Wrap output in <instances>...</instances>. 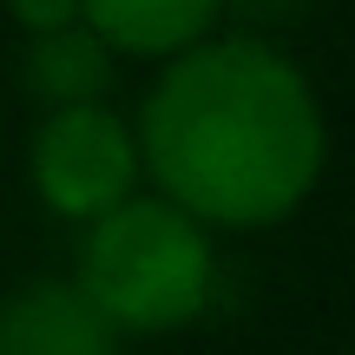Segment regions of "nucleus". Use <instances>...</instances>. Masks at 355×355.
Returning a JSON list of instances; mask_svg holds the SVG:
<instances>
[{
  "instance_id": "f03ea898",
  "label": "nucleus",
  "mask_w": 355,
  "mask_h": 355,
  "mask_svg": "<svg viewBox=\"0 0 355 355\" xmlns=\"http://www.w3.org/2000/svg\"><path fill=\"white\" fill-rule=\"evenodd\" d=\"M79 290L119 336H171L211 309L217 243L158 191H132L79 237Z\"/></svg>"
},
{
  "instance_id": "f257e3e1",
  "label": "nucleus",
  "mask_w": 355,
  "mask_h": 355,
  "mask_svg": "<svg viewBox=\"0 0 355 355\" xmlns=\"http://www.w3.org/2000/svg\"><path fill=\"white\" fill-rule=\"evenodd\" d=\"M132 139L152 191L211 237L296 217L329 165V119L309 73L250 33H211L165 60Z\"/></svg>"
},
{
  "instance_id": "0eeeda50",
  "label": "nucleus",
  "mask_w": 355,
  "mask_h": 355,
  "mask_svg": "<svg viewBox=\"0 0 355 355\" xmlns=\"http://www.w3.org/2000/svg\"><path fill=\"white\" fill-rule=\"evenodd\" d=\"M224 13H230L250 40H263V33H277V26L309 20V13H316V0H224Z\"/></svg>"
},
{
  "instance_id": "7ed1b4c3",
  "label": "nucleus",
  "mask_w": 355,
  "mask_h": 355,
  "mask_svg": "<svg viewBox=\"0 0 355 355\" xmlns=\"http://www.w3.org/2000/svg\"><path fill=\"white\" fill-rule=\"evenodd\" d=\"M26 178H33L40 204H46L53 217H66V224L86 230L92 217L119 211V204L145 184L132 119L112 112V105L40 112L33 145H26Z\"/></svg>"
},
{
  "instance_id": "423d86ee",
  "label": "nucleus",
  "mask_w": 355,
  "mask_h": 355,
  "mask_svg": "<svg viewBox=\"0 0 355 355\" xmlns=\"http://www.w3.org/2000/svg\"><path fill=\"white\" fill-rule=\"evenodd\" d=\"M119 79V60L92 26H60L20 46V92L40 112H66V105H105Z\"/></svg>"
},
{
  "instance_id": "39448f33",
  "label": "nucleus",
  "mask_w": 355,
  "mask_h": 355,
  "mask_svg": "<svg viewBox=\"0 0 355 355\" xmlns=\"http://www.w3.org/2000/svg\"><path fill=\"white\" fill-rule=\"evenodd\" d=\"M224 0H79V26L112 46V60H152L165 66L217 33Z\"/></svg>"
},
{
  "instance_id": "6e6552de",
  "label": "nucleus",
  "mask_w": 355,
  "mask_h": 355,
  "mask_svg": "<svg viewBox=\"0 0 355 355\" xmlns=\"http://www.w3.org/2000/svg\"><path fill=\"white\" fill-rule=\"evenodd\" d=\"M7 20L26 40H40V33H60V26H79V0H7Z\"/></svg>"
},
{
  "instance_id": "20e7f679",
  "label": "nucleus",
  "mask_w": 355,
  "mask_h": 355,
  "mask_svg": "<svg viewBox=\"0 0 355 355\" xmlns=\"http://www.w3.org/2000/svg\"><path fill=\"white\" fill-rule=\"evenodd\" d=\"M125 336L73 277H40L0 296V355H119Z\"/></svg>"
}]
</instances>
